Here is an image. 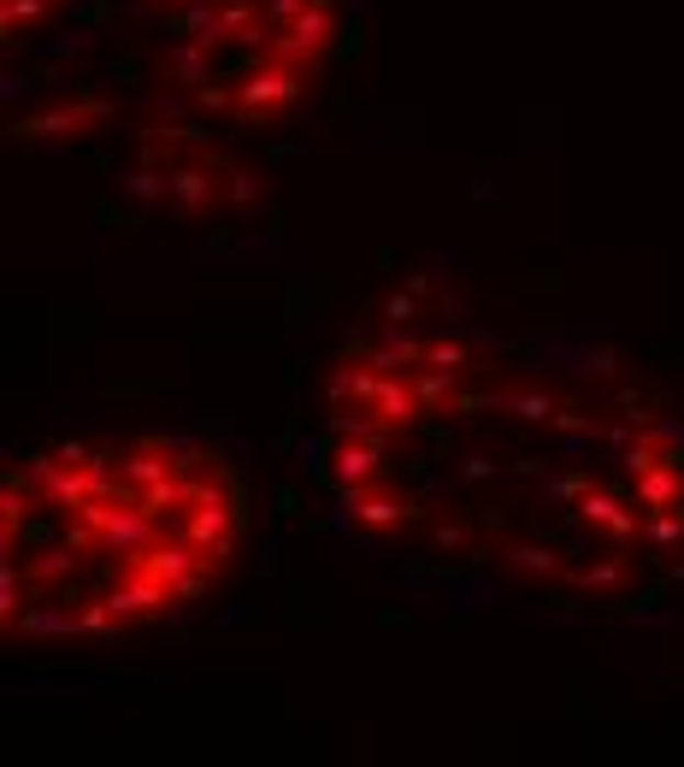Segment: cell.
Wrapping results in <instances>:
<instances>
[{"label": "cell", "mask_w": 684, "mask_h": 767, "mask_svg": "<svg viewBox=\"0 0 684 767\" xmlns=\"http://www.w3.org/2000/svg\"><path fill=\"white\" fill-rule=\"evenodd\" d=\"M301 95V66L295 59H278L272 54V66L266 71H254L243 89H236V101H231V113L243 119V124H254V119H272V113H283Z\"/></svg>", "instance_id": "6da1fadb"}]
</instances>
